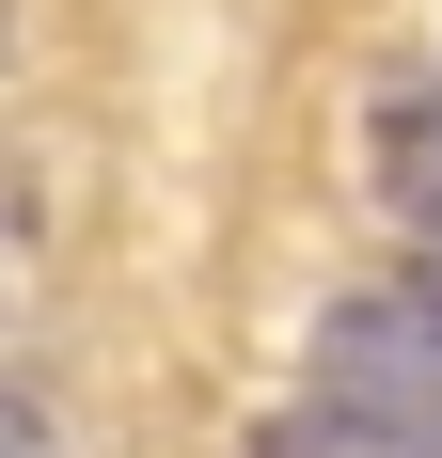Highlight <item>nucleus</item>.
I'll use <instances>...</instances> for the list:
<instances>
[{"label":"nucleus","mask_w":442,"mask_h":458,"mask_svg":"<svg viewBox=\"0 0 442 458\" xmlns=\"http://www.w3.org/2000/svg\"><path fill=\"white\" fill-rule=\"evenodd\" d=\"M301 379L348 427H379L395 458H442V317L411 301V284H395V301H332L316 348H301Z\"/></svg>","instance_id":"f257e3e1"},{"label":"nucleus","mask_w":442,"mask_h":458,"mask_svg":"<svg viewBox=\"0 0 442 458\" xmlns=\"http://www.w3.org/2000/svg\"><path fill=\"white\" fill-rule=\"evenodd\" d=\"M379 206H395L411 237H442V95H379Z\"/></svg>","instance_id":"f03ea898"},{"label":"nucleus","mask_w":442,"mask_h":458,"mask_svg":"<svg viewBox=\"0 0 442 458\" xmlns=\"http://www.w3.org/2000/svg\"><path fill=\"white\" fill-rule=\"evenodd\" d=\"M253 458H395V443H379V427H348L332 395H301V411H268V427H253Z\"/></svg>","instance_id":"7ed1b4c3"},{"label":"nucleus","mask_w":442,"mask_h":458,"mask_svg":"<svg viewBox=\"0 0 442 458\" xmlns=\"http://www.w3.org/2000/svg\"><path fill=\"white\" fill-rule=\"evenodd\" d=\"M0 458H64V427H47L32 395H16V379H0Z\"/></svg>","instance_id":"20e7f679"},{"label":"nucleus","mask_w":442,"mask_h":458,"mask_svg":"<svg viewBox=\"0 0 442 458\" xmlns=\"http://www.w3.org/2000/svg\"><path fill=\"white\" fill-rule=\"evenodd\" d=\"M411 301H427V317H442V237H427V253H411Z\"/></svg>","instance_id":"39448f33"}]
</instances>
